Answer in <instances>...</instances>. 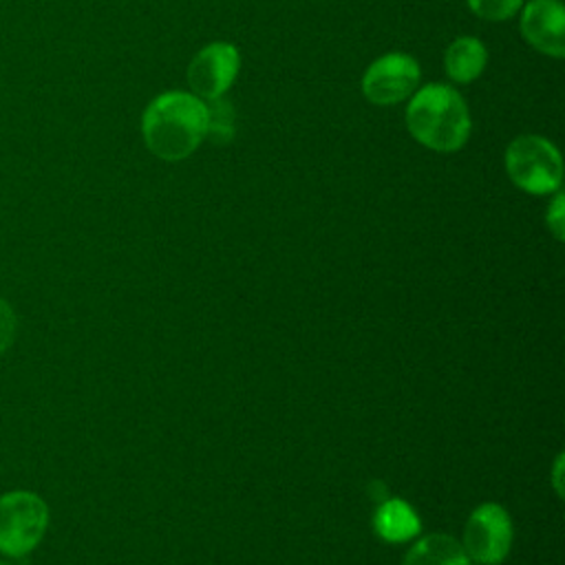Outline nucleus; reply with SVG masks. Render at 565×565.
<instances>
[{
  "instance_id": "obj_1",
  "label": "nucleus",
  "mask_w": 565,
  "mask_h": 565,
  "mask_svg": "<svg viewBox=\"0 0 565 565\" xmlns=\"http://www.w3.org/2000/svg\"><path fill=\"white\" fill-rule=\"evenodd\" d=\"M146 148L163 161L190 157L207 135V104L192 93L170 90L154 97L141 117Z\"/></svg>"
},
{
  "instance_id": "obj_2",
  "label": "nucleus",
  "mask_w": 565,
  "mask_h": 565,
  "mask_svg": "<svg viewBox=\"0 0 565 565\" xmlns=\"http://www.w3.org/2000/svg\"><path fill=\"white\" fill-rule=\"evenodd\" d=\"M406 128L422 146L437 152H455L470 137V113L455 88L426 84L411 95Z\"/></svg>"
},
{
  "instance_id": "obj_3",
  "label": "nucleus",
  "mask_w": 565,
  "mask_h": 565,
  "mask_svg": "<svg viewBox=\"0 0 565 565\" xmlns=\"http://www.w3.org/2000/svg\"><path fill=\"white\" fill-rule=\"evenodd\" d=\"M505 172L523 192L550 194L561 185L563 159L545 137L521 135L505 148Z\"/></svg>"
},
{
  "instance_id": "obj_4",
  "label": "nucleus",
  "mask_w": 565,
  "mask_h": 565,
  "mask_svg": "<svg viewBox=\"0 0 565 565\" xmlns=\"http://www.w3.org/2000/svg\"><path fill=\"white\" fill-rule=\"evenodd\" d=\"M49 508L29 490H11L0 497V554L26 556L44 539Z\"/></svg>"
},
{
  "instance_id": "obj_5",
  "label": "nucleus",
  "mask_w": 565,
  "mask_h": 565,
  "mask_svg": "<svg viewBox=\"0 0 565 565\" xmlns=\"http://www.w3.org/2000/svg\"><path fill=\"white\" fill-rule=\"evenodd\" d=\"M419 86V64L406 53L377 57L362 75V93L375 106H393L411 97Z\"/></svg>"
},
{
  "instance_id": "obj_6",
  "label": "nucleus",
  "mask_w": 565,
  "mask_h": 565,
  "mask_svg": "<svg viewBox=\"0 0 565 565\" xmlns=\"http://www.w3.org/2000/svg\"><path fill=\"white\" fill-rule=\"evenodd\" d=\"M466 554L483 565L501 563L512 545V521L499 503L479 505L463 532Z\"/></svg>"
},
{
  "instance_id": "obj_7",
  "label": "nucleus",
  "mask_w": 565,
  "mask_h": 565,
  "mask_svg": "<svg viewBox=\"0 0 565 565\" xmlns=\"http://www.w3.org/2000/svg\"><path fill=\"white\" fill-rule=\"evenodd\" d=\"M241 68V53L230 42L203 46L188 66V86L199 99H218L234 84Z\"/></svg>"
},
{
  "instance_id": "obj_8",
  "label": "nucleus",
  "mask_w": 565,
  "mask_h": 565,
  "mask_svg": "<svg viewBox=\"0 0 565 565\" xmlns=\"http://www.w3.org/2000/svg\"><path fill=\"white\" fill-rule=\"evenodd\" d=\"M521 35L539 53L565 55V9L558 0H530L521 13Z\"/></svg>"
},
{
  "instance_id": "obj_9",
  "label": "nucleus",
  "mask_w": 565,
  "mask_h": 565,
  "mask_svg": "<svg viewBox=\"0 0 565 565\" xmlns=\"http://www.w3.org/2000/svg\"><path fill=\"white\" fill-rule=\"evenodd\" d=\"M486 62H488L486 46L470 35H461L452 40L444 55V66L448 77L459 84H468L477 79L483 73Z\"/></svg>"
},
{
  "instance_id": "obj_10",
  "label": "nucleus",
  "mask_w": 565,
  "mask_h": 565,
  "mask_svg": "<svg viewBox=\"0 0 565 565\" xmlns=\"http://www.w3.org/2000/svg\"><path fill=\"white\" fill-rule=\"evenodd\" d=\"M375 532L391 543H402L419 532V519L415 510L402 499H386L380 503L373 516Z\"/></svg>"
},
{
  "instance_id": "obj_11",
  "label": "nucleus",
  "mask_w": 565,
  "mask_h": 565,
  "mask_svg": "<svg viewBox=\"0 0 565 565\" xmlns=\"http://www.w3.org/2000/svg\"><path fill=\"white\" fill-rule=\"evenodd\" d=\"M402 565H470V558L452 536L430 534L408 550Z\"/></svg>"
},
{
  "instance_id": "obj_12",
  "label": "nucleus",
  "mask_w": 565,
  "mask_h": 565,
  "mask_svg": "<svg viewBox=\"0 0 565 565\" xmlns=\"http://www.w3.org/2000/svg\"><path fill=\"white\" fill-rule=\"evenodd\" d=\"M466 2L477 18L490 20V22H503L523 7V0H466Z\"/></svg>"
},
{
  "instance_id": "obj_13",
  "label": "nucleus",
  "mask_w": 565,
  "mask_h": 565,
  "mask_svg": "<svg viewBox=\"0 0 565 565\" xmlns=\"http://www.w3.org/2000/svg\"><path fill=\"white\" fill-rule=\"evenodd\" d=\"M15 331H18L15 311L7 300L0 298V353H4L13 344Z\"/></svg>"
},
{
  "instance_id": "obj_14",
  "label": "nucleus",
  "mask_w": 565,
  "mask_h": 565,
  "mask_svg": "<svg viewBox=\"0 0 565 565\" xmlns=\"http://www.w3.org/2000/svg\"><path fill=\"white\" fill-rule=\"evenodd\" d=\"M545 221H547V227L552 230V234H554L558 241H563V227H565V201H563V194H561V192H556L554 201L550 203Z\"/></svg>"
},
{
  "instance_id": "obj_15",
  "label": "nucleus",
  "mask_w": 565,
  "mask_h": 565,
  "mask_svg": "<svg viewBox=\"0 0 565 565\" xmlns=\"http://www.w3.org/2000/svg\"><path fill=\"white\" fill-rule=\"evenodd\" d=\"M0 565H9V563H2V561H0Z\"/></svg>"
}]
</instances>
